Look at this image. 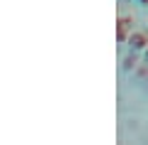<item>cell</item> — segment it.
Here are the masks:
<instances>
[{
    "label": "cell",
    "mask_w": 148,
    "mask_h": 145,
    "mask_svg": "<svg viewBox=\"0 0 148 145\" xmlns=\"http://www.w3.org/2000/svg\"><path fill=\"white\" fill-rule=\"evenodd\" d=\"M133 32V17L131 15H121L119 17V25H116V39L121 42H128V35Z\"/></svg>",
    "instance_id": "1"
},
{
    "label": "cell",
    "mask_w": 148,
    "mask_h": 145,
    "mask_svg": "<svg viewBox=\"0 0 148 145\" xmlns=\"http://www.w3.org/2000/svg\"><path fill=\"white\" fill-rule=\"evenodd\" d=\"M128 47L133 52H143L148 47V32H131L128 35Z\"/></svg>",
    "instance_id": "2"
},
{
    "label": "cell",
    "mask_w": 148,
    "mask_h": 145,
    "mask_svg": "<svg viewBox=\"0 0 148 145\" xmlns=\"http://www.w3.org/2000/svg\"><path fill=\"white\" fill-rule=\"evenodd\" d=\"M136 64H138V62H136V54H133V57H128V59H126V64H123V67L131 69V67H136Z\"/></svg>",
    "instance_id": "3"
},
{
    "label": "cell",
    "mask_w": 148,
    "mask_h": 145,
    "mask_svg": "<svg viewBox=\"0 0 148 145\" xmlns=\"http://www.w3.org/2000/svg\"><path fill=\"white\" fill-rule=\"evenodd\" d=\"M143 52H146V64H148V47H146V49H143Z\"/></svg>",
    "instance_id": "4"
},
{
    "label": "cell",
    "mask_w": 148,
    "mask_h": 145,
    "mask_svg": "<svg viewBox=\"0 0 148 145\" xmlns=\"http://www.w3.org/2000/svg\"><path fill=\"white\" fill-rule=\"evenodd\" d=\"M138 3H143V5H148V0H138Z\"/></svg>",
    "instance_id": "5"
}]
</instances>
